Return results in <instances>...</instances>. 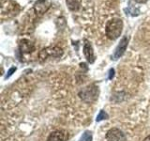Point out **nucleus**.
<instances>
[{
  "label": "nucleus",
  "instance_id": "1",
  "mask_svg": "<svg viewBox=\"0 0 150 141\" xmlns=\"http://www.w3.org/2000/svg\"><path fill=\"white\" fill-rule=\"evenodd\" d=\"M123 22L119 18H112L106 25V35L112 41L116 40L122 33Z\"/></svg>",
  "mask_w": 150,
  "mask_h": 141
},
{
  "label": "nucleus",
  "instance_id": "2",
  "mask_svg": "<svg viewBox=\"0 0 150 141\" xmlns=\"http://www.w3.org/2000/svg\"><path fill=\"white\" fill-rule=\"evenodd\" d=\"M63 56V50L58 46H49L42 49L39 54V59L41 62L48 58H61Z\"/></svg>",
  "mask_w": 150,
  "mask_h": 141
},
{
  "label": "nucleus",
  "instance_id": "3",
  "mask_svg": "<svg viewBox=\"0 0 150 141\" xmlns=\"http://www.w3.org/2000/svg\"><path fill=\"white\" fill-rule=\"evenodd\" d=\"M98 95V88L95 86H89L80 91L79 96L83 101L86 103H92L97 100Z\"/></svg>",
  "mask_w": 150,
  "mask_h": 141
},
{
  "label": "nucleus",
  "instance_id": "4",
  "mask_svg": "<svg viewBox=\"0 0 150 141\" xmlns=\"http://www.w3.org/2000/svg\"><path fill=\"white\" fill-rule=\"evenodd\" d=\"M107 141H126V135L120 129L112 128L106 134Z\"/></svg>",
  "mask_w": 150,
  "mask_h": 141
},
{
  "label": "nucleus",
  "instance_id": "5",
  "mask_svg": "<svg viewBox=\"0 0 150 141\" xmlns=\"http://www.w3.org/2000/svg\"><path fill=\"white\" fill-rule=\"evenodd\" d=\"M128 43H129V38L128 37H124L119 42V44L117 45L116 49L115 51L114 55H112V58L115 60L118 59L120 56H123V54L125 53V51L128 47Z\"/></svg>",
  "mask_w": 150,
  "mask_h": 141
},
{
  "label": "nucleus",
  "instance_id": "6",
  "mask_svg": "<svg viewBox=\"0 0 150 141\" xmlns=\"http://www.w3.org/2000/svg\"><path fill=\"white\" fill-rule=\"evenodd\" d=\"M51 0H37L34 4V11L37 14H43L49 9Z\"/></svg>",
  "mask_w": 150,
  "mask_h": 141
},
{
  "label": "nucleus",
  "instance_id": "7",
  "mask_svg": "<svg viewBox=\"0 0 150 141\" xmlns=\"http://www.w3.org/2000/svg\"><path fill=\"white\" fill-rule=\"evenodd\" d=\"M69 134L64 130H56L51 133L47 138V141H67Z\"/></svg>",
  "mask_w": 150,
  "mask_h": 141
},
{
  "label": "nucleus",
  "instance_id": "8",
  "mask_svg": "<svg viewBox=\"0 0 150 141\" xmlns=\"http://www.w3.org/2000/svg\"><path fill=\"white\" fill-rule=\"evenodd\" d=\"M83 55L89 63H93L95 61V55H94L93 47L88 41H84L83 44Z\"/></svg>",
  "mask_w": 150,
  "mask_h": 141
},
{
  "label": "nucleus",
  "instance_id": "9",
  "mask_svg": "<svg viewBox=\"0 0 150 141\" xmlns=\"http://www.w3.org/2000/svg\"><path fill=\"white\" fill-rule=\"evenodd\" d=\"M19 48H20V51L22 53H25V54H30L34 51L35 47L34 44L32 43L30 41L28 40H22L19 43Z\"/></svg>",
  "mask_w": 150,
  "mask_h": 141
},
{
  "label": "nucleus",
  "instance_id": "10",
  "mask_svg": "<svg viewBox=\"0 0 150 141\" xmlns=\"http://www.w3.org/2000/svg\"><path fill=\"white\" fill-rule=\"evenodd\" d=\"M81 1L82 0H66V4H67L68 8L70 11H78L80 9Z\"/></svg>",
  "mask_w": 150,
  "mask_h": 141
},
{
  "label": "nucleus",
  "instance_id": "11",
  "mask_svg": "<svg viewBox=\"0 0 150 141\" xmlns=\"http://www.w3.org/2000/svg\"><path fill=\"white\" fill-rule=\"evenodd\" d=\"M80 141H92V133L89 131H86L81 136Z\"/></svg>",
  "mask_w": 150,
  "mask_h": 141
},
{
  "label": "nucleus",
  "instance_id": "12",
  "mask_svg": "<svg viewBox=\"0 0 150 141\" xmlns=\"http://www.w3.org/2000/svg\"><path fill=\"white\" fill-rule=\"evenodd\" d=\"M108 119V115L106 114V112L105 111H103V110H100V114L98 115L97 117V121H101L103 120H107Z\"/></svg>",
  "mask_w": 150,
  "mask_h": 141
},
{
  "label": "nucleus",
  "instance_id": "13",
  "mask_svg": "<svg viewBox=\"0 0 150 141\" xmlns=\"http://www.w3.org/2000/svg\"><path fill=\"white\" fill-rule=\"evenodd\" d=\"M16 70V67H11V69H9V70L8 72V73H7V75H6V78H8L9 76H11L12 75V73L15 72Z\"/></svg>",
  "mask_w": 150,
  "mask_h": 141
},
{
  "label": "nucleus",
  "instance_id": "14",
  "mask_svg": "<svg viewBox=\"0 0 150 141\" xmlns=\"http://www.w3.org/2000/svg\"><path fill=\"white\" fill-rule=\"evenodd\" d=\"M109 73H110L109 74V79H112V77H114V75H115V70L114 69H111Z\"/></svg>",
  "mask_w": 150,
  "mask_h": 141
},
{
  "label": "nucleus",
  "instance_id": "15",
  "mask_svg": "<svg viewBox=\"0 0 150 141\" xmlns=\"http://www.w3.org/2000/svg\"><path fill=\"white\" fill-rule=\"evenodd\" d=\"M143 141H150V135H147L146 137H145Z\"/></svg>",
  "mask_w": 150,
  "mask_h": 141
}]
</instances>
